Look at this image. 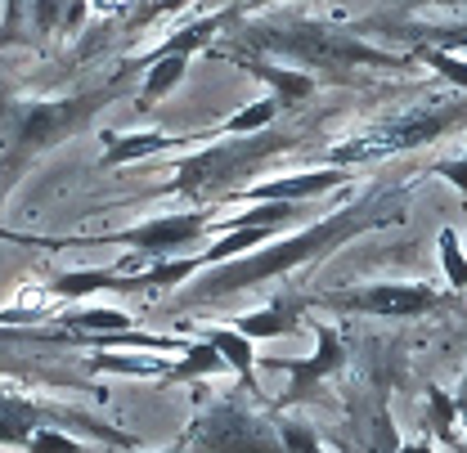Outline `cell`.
<instances>
[{"label": "cell", "instance_id": "1", "mask_svg": "<svg viewBox=\"0 0 467 453\" xmlns=\"http://www.w3.org/2000/svg\"><path fill=\"white\" fill-rule=\"evenodd\" d=\"M409 198H413V180H396V184H373L368 193L350 198L347 207H337L333 216L315 221L301 233H288V238H270L265 247L247 252V256H234V261H221L202 274H193L189 283L180 287L175 296V314H189V310H202V305H216V301H230V296H243L252 287L279 283L288 279L292 270H306L324 256H333L337 247H347L364 233H378V229H396L409 216Z\"/></svg>", "mask_w": 467, "mask_h": 453}, {"label": "cell", "instance_id": "2", "mask_svg": "<svg viewBox=\"0 0 467 453\" xmlns=\"http://www.w3.org/2000/svg\"><path fill=\"white\" fill-rule=\"evenodd\" d=\"M221 50H243L275 63H288L310 72L315 81L333 86H359V72H413L409 50H387L355 27L328 23V18H238L225 32Z\"/></svg>", "mask_w": 467, "mask_h": 453}, {"label": "cell", "instance_id": "3", "mask_svg": "<svg viewBox=\"0 0 467 453\" xmlns=\"http://www.w3.org/2000/svg\"><path fill=\"white\" fill-rule=\"evenodd\" d=\"M140 67L126 58L104 81L81 86L72 95H41V99H0V202L18 189V180L36 167L50 149L67 144L72 135L90 130L95 117L117 104Z\"/></svg>", "mask_w": 467, "mask_h": 453}, {"label": "cell", "instance_id": "4", "mask_svg": "<svg viewBox=\"0 0 467 453\" xmlns=\"http://www.w3.org/2000/svg\"><path fill=\"white\" fill-rule=\"evenodd\" d=\"M306 144V130H252V135H230L216 139L207 149H189L180 158H167L171 167V184H162V198H180L189 207H216L243 193L265 167H275L279 158H288L292 149Z\"/></svg>", "mask_w": 467, "mask_h": 453}, {"label": "cell", "instance_id": "5", "mask_svg": "<svg viewBox=\"0 0 467 453\" xmlns=\"http://www.w3.org/2000/svg\"><path fill=\"white\" fill-rule=\"evenodd\" d=\"M467 126V95H441V99H422V104H409L400 113H387L359 130L342 135L337 144L324 149V167H368V162H382V158H396L405 149H427L454 130Z\"/></svg>", "mask_w": 467, "mask_h": 453}, {"label": "cell", "instance_id": "6", "mask_svg": "<svg viewBox=\"0 0 467 453\" xmlns=\"http://www.w3.org/2000/svg\"><path fill=\"white\" fill-rule=\"evenodd\" d=\"M175 453H284L275 436V417L247 396L238 382L212 391L193 382V417L175 436Z\"/></svg>", "mask_w": 467, "mask_h": 453}, {"label": "cell", "instance_id": "7", "mask_svg": "<svg viewBox=\"0 0 467 453\" xmlns=\"http://www.w3.org/2000/svg\"><path fill=\"white\" fill-rule=\"evenodd\" d=\"M72 431V436H90L99 445H113V449H140V436H130L126 427L104 422L99 413L90 408H77V404H58V399L41 396V391H27L9 377H0V449H23L36 431Z\"/></svg>", "mask_w": 467, "mask_h": 453}, {"label": "cell", "instance_id": "8", "mask_svg": "<svg viewBox=\"0 0 467 453\" xmlns=\"http://www.w3.org/2000/svg\"><path fill=\"white\" fill-rule=\"evenodd\" d=\"M216 221V207H189V211H167V216H149L130 229H113V233H77L67 238V252L72 247H126L135 252L130 261H117V270L135 274L140 265H153V261H171V256H189V247L212 233Z\"/></svg>", "mask_w": 467, "mask_h": 453}, {"label": "cell", "instance_id": "9", "mask_svg": "<svg viewBox=\"0 0 467 453\" xmlns=\"http://www.w3.org/2000/svg\"><path fill=\"white\" fill-rule=\"evenodd\" d=\"M445 305V292L436 283H350L333 292H315V310L342 314V319H422Z\"/></svg>", "mask_w": 467, "mask_h": 453}, {"label": "cell", "instance_id": "10", "mask_svg": "<svg viewBox=\"0 0 467 453\" xmlns=\"http://www.w3.org/2000/svg\"><path fill=\"white\" fill-rule=\"evenodd\" d=\"M310 333H315V355L310 359H265V368L288 373V386H284V396L270 404V413H296L301 404L319 399L324 382H333V377L347 373L350 350H347V341H342V333L328 319H310Z\"/></svg>", "mask_w": 467, "mask_h": 453}, {"label": "cell", "instance_id": "11", "mask_svg": "<svg viewBox=\"0 0 467 453\" xmlns=\"http://www.w3.org/2000/svg\"><path fill=\"white\" fill-rule=\"evenodd\" d=\"M387 391H391V364H373L359 382H355V396H350V440L355 453H396L405 440L391 422V408H387Z\"/></svg>", "mask_w": 467, "mask_h": 453}, {"label": "cell", "instance_id": "12", "mask_svg": "<svg viewBox=\"0 0 467 453\" xmlns=\"http://www.w3.org/2000/svg\"><path fill=\"white\" fill-rule=\"evenodd\" d=\"M355 180V170L342 167H315V170H296V175H279V180H265V184H247L243 193L225 198L221 207H252V202H310V198H324L333 189H342Z\"/></svg>", "mask_w": 467, "mask_h": 453}, {"label": "cell", "instance_id": "13", "mask_svg": "<svg viewBox=\"0 0 467 453\" xmlns=\"http://www.w3.org/2000/svg\"><path fill=\"white\" fill-rule=\"evenodd\" d=\"M212 58H225L234 67H243L247 77H256L261 86H270V99L292 113V108H301L315 90H319V81L310 77V72H301V67H288V63H275V58H261V55H243V50H221V46H212L207 50Z\"/></svg>", "mask_w": 467, "mask_h": 453}, {"label": "cell", "instance_id": "14", "mask_svg": "<svg viewBox=\"0 0 467 453\" xmlns=\"http://www.w3.org/2000/svg\"><path fill=\"white\" fill-rule=\"evenodd\" d=\"M310 310H315V296H310V292H301V287H284V292H275V301H270V305H261V310H252V314L230 319V328L234 333H243L247 341L288 337V333L301 328V319H310Z\"/></svg>", "mask_w": 467, "mask_h": 453}, {"label": "cell", "instance_id": "15", "mask_svg": "<svg viewBox=\"0 0 467 453\" xmlns=\"http://www.w3.org/2000/svg\"><path fill=\"white\" fill-rule=\"evenodd\" d=\"M359 36H391V41H409L413 46H431L445 55H467V18H450V23H405V18H364L355 23Z\"/></svg>", "mask_w": 467, "mask_h": 453}, {"label": "cell", "instance_id": "16", "mask_svg": "<svg viewBox=\"0 0 467 453\" xmlns=\"http://www.w3.org/2000/svg\"><path fill=\"white\" fill-rule=\"evenodd\" d=\"M198 337H202L212 350H216V355H221V359H225V368L234 373V382H238L247 396L256 399V404L265 399V396H261V382H256V350H252V341L243 337V333H234L230 324H207Z\"/></svg>", "mask_w": 467, "mask_h": 453}, {"label": "cell", "instance_id": "17", "mask_svg": "<svg viewBox=\"0 0 467 453\" xmlns=\"http://www.w3.org/2000/svg\"><path fill=\"white\" fill-rule=\"evenodd\" d=\"M135 67H140V95H135V108L140 113H149L158 99H167L175 86L184 81V72H189V55H140L130 58Z\"/></svg>", "mask_w": 467, "mask_h": 453}, {"label": "cell", "instance_id": "18", "mask_svg": "<svg viewBox=\"0 0 467 453\" xmlns=\"http://www.w3.org/2000/svg\"><path fill=\"white\" fill-rule=\"evenodd\" d=\"M46 296L50 301H86V296H95V292H130V274L126 270H63L55 279H46Z\"/></svg>", "mask_w": 467, "mask_h": 453}, {"label": "cell", "instance_id": "19", "mask_svg": "<svg viewBox=\"0 0 467 453\" xmlns=\"http://www.w3.org/2000/svg\"><path fill=\"white\" fill-rule=\"evenodd\" d=\"M90 14V0H27V32L32 41L77 36Z\"/></svg>", "mask_w": 467, "mask_h": 453}, {"label": "cell", "instance_id": "20", "mask_svg": "<svg viewBox=\"0 0 467 453\" xmlns=\"http://www.w3.org/2000/svg\"><path fill=\"white\" fill-rule=\"evenodd\" d=\"M230 368H225V359L207 345V341H189V350L180 355V364H171L167 368V377H162V386H193V382H212V377H225Z\"/></svg>", "mask_w": 467, "mask_h": 453}, {"label": "cell", "instance_id": "21", "mask_svg": "<svg viewBox=\"0 0 467 453\" xmlns=\"http://www.w3.org/2000/svg\"><path fill=\"white\" fill-rule=\"evenodd\" d=\"M270 417H275V436H279L284 453H333L301 413H270Z\"/></svg>", "mask_w": 467, "mask_h": 453}, {"label": "cell", "instance_id": "22", "mask_svg": "<svg viewBox=\"0 0 467 453\" xmlns=\"http://www.w3.org/2000/svg\"><path fill=\"white\" fill-rule=\"evenodd\" d=\"M409 55H413V63L431 67V72H436L450 90L467 95V58L463 55H445V50H431V46H413Z\"/></svg>", "mask_w": 467, "mask_h": 453}, {"label": "cell", "instance_id": "23", "mask_svg": "<svg viewBox=\"0 0 467 453\" xmlns=\"http://www.w3.org/2000/svg\"><path fill=\"white\" fill-rule=\"evenodd\" d=\"M454 422H459V404H454V396H450L445 386H427V427H431V436H436L441 445L459 440Z\"/></svg>", "mask_w": 467, "mask_h": 453}, {"label": "cell", "instance_id": "24", "mask_svg": "<svg viewBox=\"0 0 467 453\" xmlns=\"http://www.w3.org/2000/svg\"><path fill=\"white\" fill-rule=\"evenodd\" d=\"M436 247H441V270L450 279V292H467V252L459 242L454 229H441L436 233Z\"/></svg>", "mask_w": 467, "mask_h": 453}, {"label": "cell", "instance_id": "25", "mask_svg": "<svg viewBox=\"0 0 467 453\" xmlns=\"http://www.w3.org/2000/svg\"><path fill=\"white\" fill-rule=\"evenodd\" d=\"M27 36V0H5V14H0V50L18 46Z\"/></svg>", "mask_w": 467, "mask_h": 453}, {"label": "cell", "instance_id": "26", "mask_svg": "<svg viewBox=\"0 0 467 453\" xmlns=\"http://www.w3.org/2000/svg\"><path fill=\"white\" fill-rule=\"evenodd\" d=\"M27 453H86L81 440H72V431H55V427H46V431H36L32 440H27Z\"/></svg>", "mask_w": 467, "mask_h": 453}, {"label": "cell", "instance_id": "27", "mask_svg": "<svg viewBox=\"0 0 467 453\" xmlns=\"http://www.w3.org/2000/svg\"><path fill=\"white\" fill-rule=\"evenodd\" d=\"M427 175H441V180H450L459 193L467 198V153L463 158H445V162H431L427 167Z\"/></svg>", "mask_w": 467, "mask_h": 453}, {"label": "cell", "instance_id": "28", "mask_svg": "<svg viewBox=\"0 0 467 453\" xmlns=\"http://www.w3.org/2000/svg\"><path fill=\"white\" fill-rule=\"evenodd\" d=\"M454 404H459V422L467 427V373H463V382H459V391H454Z\"/></svg>", "mask_w": 467, "mask_h": 453}, {"label": "cell", "instance_id": "29", "mask_svg": "<svg viewBox=\"0 0 467 453\" xmlns=\"http://www.w3.org/2000/svg\"><path fill=\"white\" fill-rule=\"evenodd\" d=\"M396 453H436V449H431V440H413V445H400Z\"/></svg>", "mask_w": 467, "mask_h": 453}, {"label": "cell", "instance_id": "30", "mask_svg": "<svg viewBox=\"0 0 467 453\" xmlns=\"http://www.w3.org/2000/svg\"><path fill=\"white\" fill-rule=\"evenodd\" d=\"M265 5H279V0H243V9H247V14H256V9H265Z\"/></svg>", "mask_w": 467, "mask_h": 453}, {"label": "cell", "instance_id": "31", "mask_svg": "<svg viewBox=\"0 0 467 453\" xmlns=\"http://www.w3.org/2000/svg\"><path fill=\"white\" fill-rule=\"evenodd\" d=\"M445 449H450V453H467V440H463V436H459V440H450Z\"/></svg>", "mask_w": 467, "mask_h": 453}, {"label": "cell", "instance_id": "32", "mask_svg": "<svg viewBox=\"0 0 467 453\" xmlns=\"http://www.w3.org/2000/svg\"><path fill=\"white\" fill-rule=\"evenodd\" d=\"M90 9H104V14H109V9H113V0H90Z\"/></svg>", "mask_w": 467, "mask_h": 453}, {"label": "cell", "instance_id": "33", "mask_svg": "<svg viewBox=\"0 0 467 453\" xmlns=\"http://www.w3.org/2000/svg\"><path fill=\"white\" fill-rule=\"evenodd\" d=\"M158 453H175V449H158Z\"/></svg>", "mask_w": 467, "mask_h": 453}]
</instances>
